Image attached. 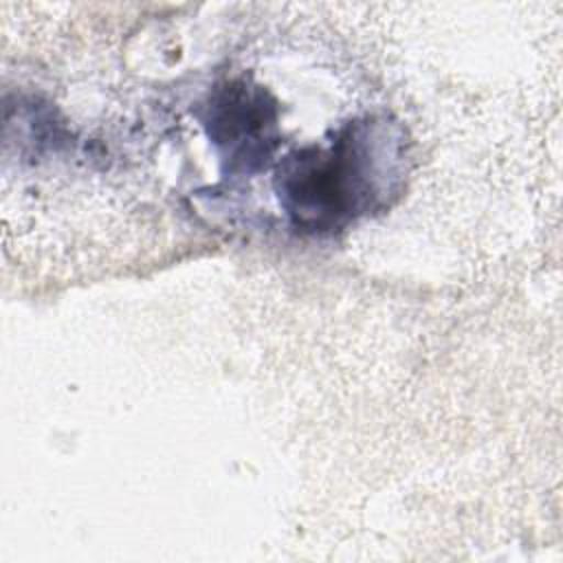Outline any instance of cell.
<instances>
[{
    "mask_svg": "<svg viewBox=\"0 0 563 563\" xmlns=\"http://www.w3.org/2000/svg\"><path fill=\"white\" fill-rule=\"evenodd\" d=\"M398 141L387 121L354 119L328 145L288 154L275 191L290 224L303 233H332L376 209L389 191Z\"/></svg>",
    "mask_w": 563,
    "mask_h": 563,
    "instance_id": "obj_1",
    "label": "cell"
},
{
    "mask_svg": "<svg viewBox=\"0 0 563 563\" xmlns=\"http://www.w3.org/2000/svg\"><path fill=\"white\" fill-rule=\"evenodd\" d=\"M198 117L224 174L251 176L266 167L277 145V106L262 86L246 79L224 81L209 92Z\"/></svg>",
    "mask_w": 563,
    "mask_h": 563,
    "instance_id": "obj_2",
    "label": "cell"
}]
</instances>
